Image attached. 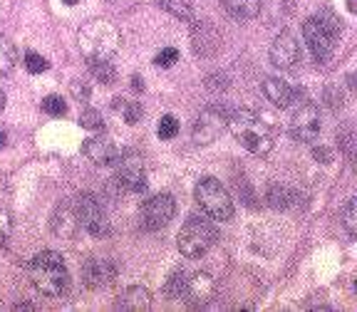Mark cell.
Instances as JSON below:
<instances>
[{
	"instance_id": "obj_1",
	"label": "cell",
	"mask_w": 357,
	"mask_h": 312,
	"mask_svg": "<svg viewBox=\"0 0 357 312\" xmlns=\"http://www.w3.org/2000/svg\"><path fill=\"white\" fill-rule=\"evenodd\" d=\"M229 129L236 141L256 156L268 154L275 144L273 127L253 109H236L234 114H229Z\"/></svg>"
},
{
	"instance_id": "obj_2",
	"label": "cell",
	"mask_w": 357,
	"mask_h": 312,
	"mask_svg": "<svg viewBox=\"0 0 357 312\" xmlns=\"http://www.w3.org/2000/svg\"><path fill=\"white\" fill-rule=\"evenodd\" d=\"M77 45L79 52L87 57V62H100V60H112L117 55V50L122 47V33L114 22L97 17V20L84 22L77 33Z\"/></svg>"
},
{
	"instance_id": "obj_3",
	"label": "cell",
	"mask_w": 357,
	"mask_h": 312,
	"mask_svg": "<svg viewBox=\"0 0 357 312\" xmlns=\"http://www.w3.org/2000/svg\"><path fill=\"white\" fill-rule=\"evenodd\" d=\"M28 278L38 292L47 297H60L70 285V273H67L65 258L55 251H43L30 260Z\"/></svg>"
},
{
	"instance_id": "obj_4",
	"label": "cell",
	"mask_w": 357,
	"mask_h": 312,
	"mask_svg": "<svg viewBox=\"0 0 357 312\" xmlns=\"http://www.w3.org/2000/svg\"><path fill=\"white\" fill-rule=\"evenodd\" d=\"M340 33H342V25L335 17L333 10H320L318 15L307 17L303 22V38H305L307 50H310V55L315 57L318 65H325L333 57Z\"/></svg>"
},
{
	"instance_id": "obj_5",
	"label": "cell",
	"mask_w": 357,
	"mask_h": 312,
	"mask_svg": "<svg viewBox=\"0 0 357 312\" xmlns=\"http://www.w3.org/2000/svg\"><path fill=\"white\" fill-rule=\"evenodd\" d=\"M218 240V228L211 221L191 216L178 231V251L186 258H201L211 251Z\"/></svg>"
},
{
	"instance_id": "obj_6",
	"label": "cell",
	"mask_w": 357,
	"mask_h": 312,
	"mask_svg": "<svg viewBox=\"0 0 357 312\" xmlns=\"http://www.w3.org/2000/svg\"><path fill=\"white\" fill-rule=\"evenodd\" d=\"M194 196L201 211L206 213L208 218H213V221H231L234 218V201H231L229 191L223 189L218 178H201L199 184H196Z\"/></svg>"
},
{
	"instance_id": "obj_7",
	"label": "cell",
	"mask_w": 357,
	"mask_h": 312,
	"mask_svg": "<svg viewBox=\"0 0 357 312\" xmlns=\"http://www.w3.org/2000/svg\"><path fill=\"white\" fill-rule=\"evenodd\" d=\"M73 208H75V213H77L79 228H84L89 235H95V238L109 235V221H107V213L100 201H97V196L79 194L77 198L73 201Z\"/></svg>"
},
{
	"instance_id": "obj_8",
	"label": "cell",
	"mask_w": 357,
	"mask_h": 312,
	"mask_svg": "<svg viewBox=\"0 0 357 312\" xmlns=\"http://www.w3.org/2000/svg\"><path fill=\"white\" fill-rule=\"evenodd\" d=\"M114 164H117L114 181L119 189L127 194H142L146 189V171L137 151H119V159Z\"/></svg>"
},
{
	"instance_id": "obj_9",
	"label": "cell",
	"mask_w": 357,
	"mask_h": 312,
	"mask_svg": "<svg viewBox=\"0 0 357 312\" xmlns=\"http://www.w3.org/2000/svg\"><path fill=\"white\" fill-rule=\"evenodd\" d=\"M229 127V111L221 104H211L201 111L191 129V136L199 146H206L211 141H216L223 134V129Z\"/></svg>"
},
{
	"instance_id": "obj_10",
	"label": "cell",
	"mask_w": 357,
	"mask_h": 312,
	"mask_svg": "<svg viewBox=\"0 0 357 312\" xmlns=\"http://www.w3.org/2000/svg\"><path fill=\"white\" fill-rule=\"evenodd\" d=\"M290 136L296 141H303V144H310L320 136V109L312 102H303V104L296 107L293 117H290Z\"/></svg>"
},
{
	"instance_id": "obj_11",
	"label": "cell",
	"mask_w": 357,
	"mask_h": 312,
	"mask_svg": "<svg viewBox=\"0 0 357 312\" xmlns=\"http://www.w3.org/2000/svg\"><path fill=\"white\" fill-rule=\"evenodd\" d=\"M176 213V201L172 194H156L142 203V226L146 231H162Z\"/></svg>"
},
{
	"instance_id": "obj_12",
	"label": "cell",
	"mask_w": 357,
	"mask_h": 312,
	"mask_svg": "<svg viewBox=\"0 0 357 312\" xmlns=\"http://www.w3.org/2000/svg\"><path fill=\"white\" fill-rule=\"evenodd\" d=\"M213 292H216V283L211 280V275L184 270V283H181L178 300H184L191 307H204L213 297Z\"/></svg>"
},
{
	"instance_id": "obj_13",
	"label": "cell",
	"mask_w": 357,
	"mask_h": 312,
	"mask_svg": "<svg viewBox=\"0 0 357 312\" xmlns=\"http://www.w3.org/2000/svg\"><path fill=\"white\" fill-rule=\"evenodd\" d=\"M271 62H273L278 70H296L298 62H301V42L293 33L283 30L280 35H275V40L271 42Z\"/></svg>"
},
{
	"instance_id": "obj_14",
	"label": "cell",
	"mask_w": 357,
	"mask_h": 312,
	"mask_svg": "<svg viewBox=\"0 0 357 312\" xmlns=\"http://www.w3.org/2000/svg\"><path fill=\"white\" fill-rule=\"evenodd\" d=\"M117 280V265L105 258H89L82 265V283L89 290H105Z\"/></svg>"
},
{
	"instance_id": "obj_15",
	"label": "cell",
	"mask_w": 357,
	"mask_h": 312,
	"mask_svg": "<svg viewBox=\"0 0 357 312\" xmlns=\"http://www.w3.org/2000/svg\"><path fill=\"white\" fill-rule=\"evenodd\" d=\"M84 156H87L89 162L95 164V166H109L119 159V146L114 144L112 136H89L82 146Z\"/></svg>"
},
{
	"instance_id": "obj_16",
	"label": "cell",
	"mask_w": 357,
	"mask_h": 312,
	"mask_svg": "<svg viewBox=\"0 0 357 312\" xmlns=\"http://www.w3.org/2000/svg\"><path fill=\"white\" fill-rule=\"evenodd\" d=\"M191 40H194V50L196 55L211 57L216 55L218 50L223 47V38L216 28H213L208 20H199L191 30Z\"/></svg>"
},
{
	"instance_id": "obj_17",
	"label": "cell",
	"mask_w": 357,
	"mask_h": 312,
	"mask_svg": "<svg viewBox=\"0 0 357 312\" xmlns=\"http://www.w3.org/2000/svg\"><path fill=\"white\" fill-rule=\"evenodd\" d=\"M263 95L268 97V102H273L278 109H288V107L301 97V89L290 87V84L280 77H268L266 82H263Z\"/></svg>"
},
{
	"instance_id": "obj_18",
	"label": "cell",
	"mask_w": 357,
	"mask_h": 312,
	"mask_svg": "<svg viewBox=\"0 0 357 312\" xmlns=\"http://www.w3.org/2000/svg\"><path fill=\"white\" fill-rule=\"evenodd\" d=\"M52 233L57 238H73L75 233L79 231V221H77V213H75L73 203H60L52 213Z\"/></svg>"
},
{
	"instance_id": "obj_19",
	"label": "cell",
	"mask_w": 357,
	"mask_h": 312,
	"mask_svg": "<svg viewBox=\"0 0 357 312\" xmlns=\"http://www.w3.org/2000/svg\"><path fill=\"white\" fill-rule=\"evenodd\" d=\"M151 305V295L149 290L142 288V285H132V288H124L117 297V307L119 310H127V312H142V310H149Z\"/></svg>"
},
{
	"instance_id": "obj_20",
	"label": "cell",
	"mask_w": 357,
	"mask_h": 312,
	"mask_svg": "<svg viewBox=\"0 0 357 312\" xmlns=\"http://www.w3.org/2000/svg\"><path fill=\"white\" fill-rule=\"evenodd\" d=\"M223 10L234 20H253L261 13V0H221Z\"/></svg>"
},
{
	"instance_id": "obj_21",
	"label": "cell",
	"mask_w": 357,
	"mask_h": 312,
	"mask_svg": "<svg viewBox=\"0 0 357 312\" xmlns=\"http://www.w3.org/2000/svg\"><path fill=\"white\" fill-rule=\"evenodd\" d=\"M17 65V50L15 45L6 38V35H0V75H10Z\"/></svg>"
},
{
	"instance_id": "obj_22",
	"label": "cell",
	"mask_w": 357,
	"mask_h": 312,
	"mask_svg": "<svg viewBox=\"0 0 357 312\" xmlns=\"http://www.w3.org/2000/svg\"><path fill=\"white\" fill-rule=\"evenodd\" d=\"M156 6L167 10L169 15L178 17V20H191V15H194L189 0H156Z\"/></svg>"
},
{
	"instance_id": "obj_23",
	"label": "cell",
	"mask_w": 357,
	"mask_h": 312,
	"mask_svg": "<svg viewBox=\"0 0 357 312\" xmlns=\"http://www.w3.org/2000/svg\"><path fill=\"white\" fill-rule=\"evenodd\" d=\"M89 72L95 75V79L102 84H114V79H117V70H114V65L109 60L89 62Z\"/></svg>"
},
{
	"instance_id": "obj_24",
	"label": "cell",
	"mask_w": 357,
	"mask_h": 312,
	"mask_svg": "<svg viewBox=\"0 0 357 312\" xmlns=\"http://www.w3.org/2000/svg\"><path fill=\"white\" fill-rule=\"evenodd\" d=\"M342 226H345L347 235L355 240L357 238V203H355V198L347 201V206L342 208Z\"/></svg>"
},
{
	"instance_id": "obj_25",
	"label": "cell",
	"mask_w": 357,
	"mask_h": 312,
	"mask_svg": "<svg viewBox=\"0 0 357 312\" xmlns=\"http://www.w3.org/2000/svg\"><path fill=\"white\" fill-rule=\"evenodd\" d=\"M79 127L87 129V132H100L105 127V119H102V111L97 109H84L79 114Z\"/></svg>"
},
{
	"instance_id": "obj_26",
	"label": "cell",
	"mask_w": 357,
	"mask_h": 312,
	"mask_svg": "<svg viewBox=\"0 0 357 312\" xmlns=\"http://www.w3.org/2000/svg\"><path fill=\"white\" fill-rule=\"evenodd\" d=\"M268 201H271V206L275 208H288L290 201H293V194H290L285 186H271V191H268Z\"/></svg>"
},
{
	"instance_id": "obj_27",
	"label": "cell",
	"mask_w": 357,
	"mask_h": 312,
	"mask_svg": "<svg viewBox=\"0 0 357 312\" xmlns=\"http://www.w3.org/2000/svg\"><path fill=\"white\" fill-rule=\"evenodd\" d=\"M43 111L45 114H50V117H65L67 114V104L62 102V97L50 95L43 100Z\"/></svg>"
},
{
	"instance_id": "obj_28",
	"label": "cell",
	"mask_w": 357,
	"mask_h": 312,
	"mask_svg": "<svg viewBox=\"0 0 357 312\" xmlns=\"http://www.w3.org/2000/svg\"><path fill=\"white\" fill-rule=\"evenodd\" d=\"M156 134H159V139H174V136L178 134L176 117H172V114H164L162 122H159V127H156Z\"/></svg>"
},
{
	"instance_id": "obj_29",
	"label": "cell",
	"mask_w": 357,
	"mask_h": 312,
	"mask_svg": "<svg viewBox=\"0 0 357 312\" xmlns=\"http://www.w3.org/2000/svg\"><path fill=\"white\" fill-rule=\"evenodd\" d=\"M47 67H50V62L45 60L43 55H38V52L30 50L28 55H25V70H28L30 75H40V72H45Z\"/></svg>"
},
{
	"instance_id": "obj_30",
	"label": "cell",
	"mask_w": 357,
	"mask_h": 312,
	"mask_svg": "<svg viewBox=\"0 0 357 312\" xmlns=\"http://www.w3.org/2000/svg\"><path fill=\"white\" fill-rule=\"evenodd\" d=\"M154 62L159 67H172L174 62H178V50L176 47H164V50L154 57Z\"/></svg>"
},
{
	"instance_id": "obj_31",
	"label": "cell",
	"mask_w": 357,
	"mask_h": 312,
	"mask_svg": "<svg viewBox=\"0 0 357 312\" xmlns=\"http://www.w3.org/2000/svg\"><path fill=\"white\" fill-rule=\"evenodd\" d=\"M124 111V119H127V124H137L142 119V114H144V109H142L139 102H129V104L122 107Z\"/></svg>"
},
{
	"instance_id": "obj_32",
	"label": "cell",
	"mask_w": 357,
	"mask_h": 312,
	"mask_svg": "<svg viewBox=\"0 0 357 312\" xmlns=\"http://www.w3.org/2000/svg\"><path fill=\"white\" fill-rule=\"evenodd\" d=\"M10 228H13L10 213L0 208V243H6V240H8V235H10Z\"/></svg>"
},
{
	"instance_id": "obj_33",
	"label": "cell",
	"mask_w": 357,
	"mask_h": 312,
	"mask_svg": "<svg viewBox=\"0 0 357 312\" xmlns=\"http://www.w3.org/2000/svg\"><path fill=\"white\" fill-rule=\"evenodd\" d=\"M70 89H73L75 100H79V102L89 100V87H87V84H82V82H73V84H70Z\"/></svg>"
},
{
	"instance_id": "obj_34",
	"label": "cell",
	"mask_w": 357,
	"mask_h": 312,
	"mask_svg": "<svg viewBox=\"0 0 357 312\" xmlns=\"http://www.w3.org/2000/svg\"><path fill=\"white\" fill-rule=\"evenodd\" d=\"M13 13V0H0V20H8Z\"/></svg>"
},
{
	"instance_id": "obj_35",
	"label": "cell",
	"mask_w": 357,
	"mask_h": 312,
	"mask_svg": "<svg viewBox=\"0 0 357 312\" xmlns=\"http://www.w3.org/2000/svg\"><path fill=\"white\" fill-rule=\"evenodd\" d=\"M315 159H323L325 164L330 162V151L328 149H315Z\"/></svg>"
},
{
	"instance_id": "obj_36",
	"label": "cell",
	"mask_w": 357,
	"mask_h": 312,
	"mask_svg": "<svg viewBox=\"0 0 357 312\" xmlns=\"http://www.w3.org/2000/svg\"><path fill=\"white\" fill-rule=\"evenodd\" d=\"M132 87L137 89V92H139V89H144V82H142V79L137 77V75H134V77H132Z\"/></svg>"
},
{
	"instance_id": "obj_37",
	"label": "cell",
	"mask_w": 357,
	"mask_h": 312,
	"mask_svg": "<svg viewBox=\"0 0 357 312\" xmlns=\"http://www.w3.org/2000/svg\"><path fill=\"white\" fill-rule=\"evenodd\" d=\"M6 109V92H3V89H0V111Z\"/></svg>"
},
{
	"instance_id": "obj_38",
	"label": "cell",
	"mask_w": 357,
	"mask_h": 312,
	"mask_svg": "<svg viewBox=\"0 0 357 312\" xmlns=\"http://www.w3.org/2000/svg\"><path fill=\"white\" fill-rule=\"evenodd\" d=\"M15 310H35L33 305H15Z\"/></svg>"
},
{
	"instance_id": "obj_39",
	"label": "cell",
	"mask_w": 357,
	"mask_h": 312,
	"mask_svg": "<svg viewBox=\"0 0 357 312\" xmlns=\"http://www.w3.org/2000/svg\"><path fill=\"white\" fill-rule=\"evenodd\" d=\"M3 146H6V134L0 132V149H3Z\"/></svg>"
},
{
	"instance_id": "obj_40",
	"label": "cell",
	"mask_w": 357,
	"mask_h": 312,
	"mask_svg": "<svg viewBox=\"0 0 357 312\" xmlns=\"http://www.w3.org/2000/svg\"><path fill=\"white\" fill-rule=\"evenodd\" d=\"M347 8H350V13H355V0H347Z\"/></svg>"
},
{
	"instance_id": "obj_41",
	"label": "cell",
	"mask_w": 357,
	"mask_h": 312,
	"mask_svg": "<svg viewBox=\"0 0 357 312\" xmlns=\"http://www.w3.org/2000/svg\"><path fill=\"white\" fill-rule=\"evenodd\" d=\"M65 6H77V0H62Z\"/></svg>"
},
{
	"instance_id": "obj_42",
	"label": "cell",
	"mask_w": 357,
	"mask_h": 312,
	"mask_svg": "<svg viewBox=\"0 0 357 312\" xmlns=\"http://www.w3.org/2000/svg\"><path fill=\"white\" fill-rule=\"evenodd\" d=\"M109 3H114V0H109Z\"/></svg>"
}]
</instances>
